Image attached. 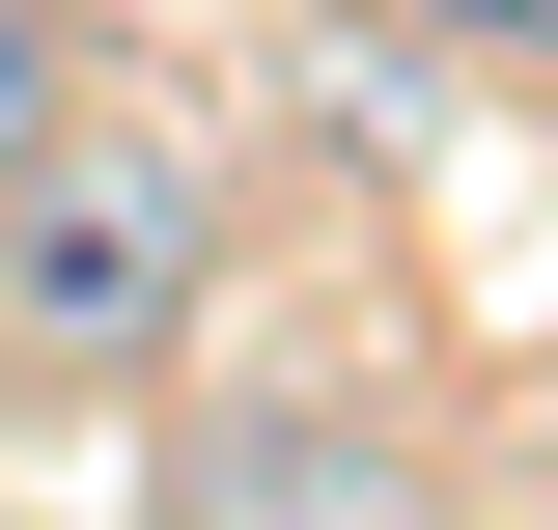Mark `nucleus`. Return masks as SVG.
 Returning a JSON list of instances; mask_svg holds the SVG:
<instances>
[{"label":"nucleus","instance_id":"nucleus-1","mask_svg":"<svg viewBox=\"0 0 558 530\" xmlns=\"http://www.w3.org/2000/svg\"><path fill=\"white\" fill-rule=\"evenodd\" d=\"M196 279H223L196 140H84V112H57L28 168H0V335H28V363H168Z\"/></svg>","mask_w":558,"mask_h":530},{"label":"nucleus","instance_id":"nucleus-4","mask_svg":"<svg viewBox=\"0 0 558 530\" xmlns=\"http://www.w3.org/2000/svg\"><path fill=\"white\" fill-rule=\"evenodd\" d=\"M447 28H475V57H558V0H447Z\"/></svg>","mask_w":558,"mask_h":530},{"label":"nucleus","instance_id":"nucleus-2","mask_svg":"<svg viewBox=\"0 0 558 530\" xmlns=\"http://www.w3.org/2000/svg\"><path fill=\"white\" fill-rule=\"evenodd\" d=\"M223 530H418V447H336V419H252V447H223Z\"/></svg>","mask_w":558,"mask_h":530},{"label":"nucleus","instance_id":"nucleus-3","mask_svg":"<svg viewBox=\"0 0 558 530\" xmlns=\"http://www.w3.org/2000/svg\"><path fill=\"white\" fill-rule=\"evenodd\" d=\"M57 112H84V57H57V0H0V168H28Z\"/></svg>","mask_w":558,"mask_h":530}]
</instances>
